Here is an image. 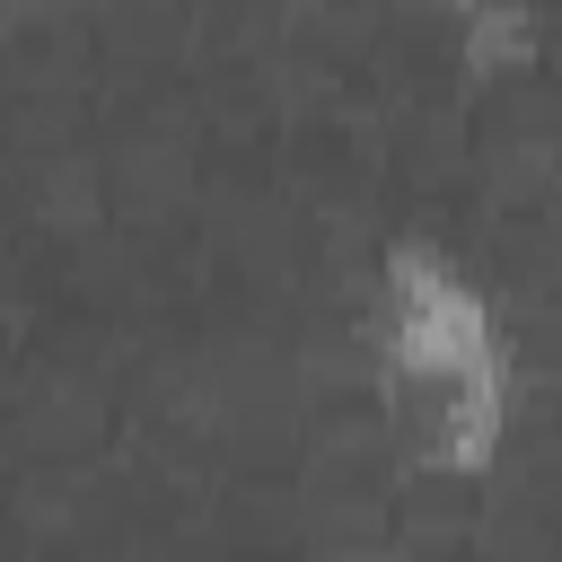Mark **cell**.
Instances as JSON below:
<instances>
[{
    "instance_id": "6da1fadb",
    "label": "cell",
    "mask_w": 562,
    "mask_h": 562,
    "mask_svg": "<svg viewBox=\"0 0 562 562\" xmlns=\"http://www.w3.org/2000/svg\"><path fill=\"white\" fill-rule=\"evenodd\" d=\"M369 360L395 413H413L430 386L501 369L509 360V316L501 299L430 237H386L378 246V290H369Z\"/></svg>"
},
{
    "instance_id": "7a4b0ae2",
    "label": "cell",
    "mask_w": 562,
    "mask_h": 562,
    "mask_svg": "<svg viewBox=\"0 0 562 562\" xmlns=\"http://www.w3.org/2000/svg\"><path fill=\"white\" fill-rule=\"evenodd\" d=\"M509 413H518V360L430 386V395L404 413V448H413V465L439 474V483H483V474L501 465V448H509Z\"/></svg>"
},
{
    "instance_id": "3957f363",
    "label": "cell",
    "mask_w": 562,
    "mask_h": 562,
    "mask_svg": "<svg viewBox=\"0 0 562 562\" xmlns=\"http://www.w3.org/2000/svg\"><path fill=\"white\" fill-rule=\"evenodd\" d=\"M448 53L465 79L501 88V79H536L544 53H553V26H544V0H483L465 18H448Z\"/></svg>"
},
{
    "instance_id": "277c9868",
    "label": "cell",
    "mask_w": 562,
    "mask_h": 562,
    "mask_svg": "<svg viewBox=\"0 0 562 562\" xmlns=\"http://www.w3.org/2000/svg\"><path fill=\"white\" fill-rule=\"evenodd\" d=\"M544 220H553V237H562V167H553V193H544Z\"/></svg>"
},
{
    "instance_id": "5b68a950",
    "label": "cell",
    "mask_w": 562,
    "mask_h": 562,
    "mask_svg": "<svg viewBox=\"0 0 562 562\" xmlns=\"http://www.w3.org/2000/svg\"><path fill=\"white\" fill-rule=\"evenodd\" d=\"M430 9H439V18H465V9H483V0H430Z\"/></svg>"
}]
</instances>
